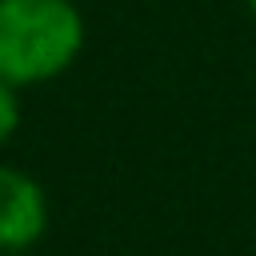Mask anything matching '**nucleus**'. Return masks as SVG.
Segmentation results:
<instances>
[{"label": "nucleus", "instance_id": "f257e3e1", "mask_svg": "<svg viewBox=\"0 0 256 256\" xmlns=\"http://www.w3.org/2000/svg\"><path fill=\"white\" fill-rule=\"evenodd\" d=\"M84 48L76 0H0V80L12 88L64 76Z\"/></svg>", "mask_w": 256, "mask_h": 256}, {"label": "nucleus", "instance_id": "f03ea898", "mask_svg": "<svg viewBox=\"0 0 256 256\" xmlns=\"http://www.w3.org/2000/svg\"><path fill=\"white\" fill-rule=\"evenodd\" d=\"M48 228V196L24 168L0 164V256H24Z\"/></svg>", "mask_w": 256, "mask_h": 256}, {"label": "nucleus", "instance_id": "7ed1b4c3", "mask_svg": "<svg viewBox=\"0 0 256 256\" xmlns=\"http://www.w3.org/2000/svg\"><path fill=\"white\" fill-rule=\"evenodd\" d=\"M16 128H20V88L0 80V148L16 136Z\"/></svg>", "mask_w": 256, "mask_h": 256}, {"label": "nucleus", "instance_id": "20e7f679", "mask_svg": "<svg viewBox=\"0 0 256 256\" xmlns=\"http://www.w3.org/2000/svg\"><path fill=\"white\" fill-rule=\"evenodd\" d=\"M244 4H248V8H252V16H256V0H244Z\"/></svg>", "mask_w": 256, "mask_h": 256}]
</instances>
